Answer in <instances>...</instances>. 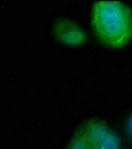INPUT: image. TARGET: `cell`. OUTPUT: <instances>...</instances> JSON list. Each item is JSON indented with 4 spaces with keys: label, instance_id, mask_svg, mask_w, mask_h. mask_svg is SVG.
Instances as JSON below:
<instances>
[{
    "label": "cell",
    "instance_id": "obj_3",
    "mask_svg": "<svg viewBox=\"0 0 132 149\" xmlns=\"http://www.w3.org/2000/svg\"><path fill=\"white\" fill-rule=\"evenodd\" d=\"M47 33L55 44L67 48H77L87 41V34L82 25L67 15H59L51 19Z\"/></svg>",
    "mask_w": 132,
    "mask_h": 149
},
{
    "label": "cell",
    "instance_id": "obj_1",
    "mask_svg": "<svg viewBox=\"0 0 132 149\" xmlns=\"http://www.w3.org/2000/svg\"><path fill=\"white\" fill-rule=\"evenodd\" d=\"M90 25L100 43L118 49L132 38V10L119 1H101L93 5Z\"/></svg>",
    "mask_w": 132,
    "mask_h": 149
},
{
    "label": "cell",
    "instance_id": "obj_4",
    "mask_svg": "<svg viewBox=\"0 0 132 149\" xmlns=\"http://www.w3.org/2000/svg\"><path fill=\"white\" fill-rule=\"evenodd\" d=\"M120 133L128 149H132V108L122 116L120 121Z\"/></svg>",
    "mask_w": 132,
    "mask_h": 149
},
{
    "label": "cell",
    "instance_id": "obj_2",
    "mask_svg": "<svg viewBox=\"0 0 132 149\" xmlns=\"http://www.w3.org/2000/svg\"><path fill=\"white\" fill-rule=\"evenodd\" d=\"M58 149H128L119 130L100 116L78 118Z\"/></svg>",
    "mask_w": 132,
    "mask_h": 149
}]
</instances>
